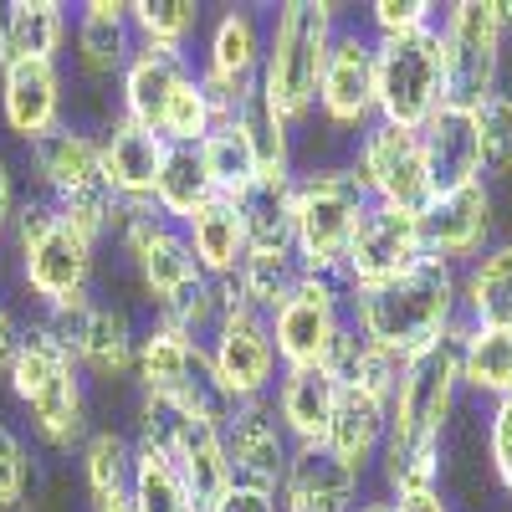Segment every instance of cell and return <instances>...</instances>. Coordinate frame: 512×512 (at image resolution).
I'll use <instances>...</instances> for the list:
<instances>
[{
	"instance_id": "f35d334b",
	"label": "cell",
	"mask_w": 512,
	"mask_h": 512,
	"mask_svg": "<svg viewBox=\"0 0 512 512\" xmlns=\"http://www.w3.org/2000/svg\"><path fill=\"white\" fill-rule=\"evenodd\" d=\"M477 123V159H482V180H507L512 175V93H492L487 103L472 108Z\"/></svg>"
},
{
	"instance_id": "5bb4252c",
	"label": "cell",
	"mask_w": 512,
	"mask_h": 512,
	"mask_svg": "<svg viewBox=\"0 0 512 512\" xmlns=\"http://www.w3.org/2000/svg\"><path fill=\"white\" fill-rule=\"evenodd\" d=\"M205 354H210V379L226 405H246V400H267L272 384L282 374L277 349H272V328L267 313H251L241 303H231L221 313V323L210 328L205 338Z\"/></svg>"
},
{
	"instance_id": "1f68e13d",
	"label": "cell",
	"mask_w": 512,
	"mask_h": 512,
	"mask_svg": "<svg viewBox=\"0 0 512 512\" xmlns=\"http://www.w3.org/2000/svg\"><path fill=\"white\" fill-rule=\"evenodd\" d=\"M216 200V180H210V169L200 159V144H169L164 154V169H159V180H154V210L164 221H195L200 210Z\"/></svg>"
},
{
	"instance_id": "f6af8a7d",
	"label": "cell",
	"mask_w": 512,
	"mask_h": 512,
	"mask_svg": "<svg viewBox=\"0 0 512 512\" xmlns=\"http://www.w3.org/2000/svg\"><path fill=\"white\" fill-rule=\"evenodd\" d=\"M390 507H395V512H451V502H446V492H441V487L400 492V497H390Z\"/></svg>"
},
{
	"instance_id": "4dcf8cb0",
	"label": "cell",
	"mask_w": 512,
	"mask_h": 512,
	"mask_svg": "<svg viewBox=\"0 0 512 512\" xmlns=\"http://www.w3.org/2000/svg\"><path fill=\"white\" fill-rule=\"evenodd\" d=\"M180 231H185L195 262H200V272H205L210 282H231V277H236L241 256H246V231H241L236 200L216 195V200H210L195 221H185Z\"/></svg>"
},
{
	"instance_id": "681fc988",
	"label": "cell",
	"mask_w": 512,
	"mask_h": 512,
	"mask_svg": "<svg viewBox=\"0 0 512 512\" xmlns=\"http://www.w3.org/2000/svg\"><path fill=\"white\" fill-rule=\"evenodd\" d=\"M492 11H497V26L512 31V0H492Z\"/></svg>"
},
{
	"instance_id": "4316f807",
	"label": "cell",
	"mask_w": 512,
	"mask_h": 512,
	"mask_svg": "<svg viewBox=\"0 0 512 512\" xmlns=\"http://www.w3.org/2000/svg\"><path fill=\"white\" fill-rule=\"evenodd\" d=\"M384 436H390V400L338 384V410H333V425H328L323 446L344 466H354L359 477H369V466L384 451Z\"/></svg>"
},
{
	"instance_id": "5b68a950",
	"label": "cell",
	"mask_w": 512,
	"mask_h": 512,
	"mask_svg": "<svg viewBox=\"0 0 512 512\" xmlns=\"http://www.w3.org/2000/svg\"><path fill=\"white\" fill-rule=\"evenodd\" d=\"M287 210H292L297 267H303L308 277H338L344 251L354 241V226L369 210V195L354 180V169L349 164L297 169L292 185H287Z\"/></svg>"
},
{
	"instance_id": "ffe728a7",
	"label": "cell",
	"mask_w": 512,
	"mask_h": 512,
	"mask_svg": "<svg viewBox=\"0 0 512 512\" xmlns=\"http://www.w3.org/2000/svg\"><path fill=\"white\" fill-rule=\"evenodd\" d=\"M195 82V57L190 52H159V47H134L128 67L118 72V118L159 134L175 98Z\"/></svg>"
},
{
	"instance_id": "7bdbcfd3",
	"label": "cell",
	"mask_w": 512,
	"mask_h": 512,
	"mask_svg": "<svg viewBox=\"0 0 512 512\" xmlns=\"http://www.w3.org/2000/svg\"><path fill=\"white\" fill-rule=\"evenodd\" d=\"M216 512H282V502L277 492H262V487H231Z\"/></svg>"
},
{
	"instance_id": "30bf717a",
	"label": "cell",
	"mask_w": 512,
	"mask_h": 512,
	"mask_svg": "<svg viewBox=\"0 0 512 512\" xmlns=\"http://www.w3.org/2000/svg\"><path fill=\"white\" fill-rule=\"evenodd\" d=\"M436 36H441V67H446V103L477 108L492 93H502L507 31L497 26L492 0H456V6H441Z\"/></svg>"
},
{
	"instance_id": "c3c4849f",
	"label": "cell",
	"mask_w": 512,
	"mask_h": 512,
	"mask_svg": "<svg viewBox=\"0 0 512 512\" xmlns=\"http://www.w3.org/2000/svg\"><path fill=\"white\" fill-rule=\"evenodd\" d=\"M354 512H395V507H390V497H384V492H364Z\"/></svg>"
},
{
	"instance_id": "f1b7e54d",
	"label": "cell",
	"mask_w": 512,
	"mask_h": 512,
	"mask_svg": "<svg viewBox=\"0 0 512 512\" xmlns=\"http://www.w3.org/2000/svg\"><path fill=\"white\" fill-rule=\"evenodd\" d=\"M456 359H461V390L482 395L487 405L512 395V328L492 323H466L456 333Z\"/></svg>"
},
{
	"instance_id": "6da1fadb",
	"label": "cell",
	"mask_w": 512,
	"mask_h": 512,
	"mask_svg": "<svg viewBox=\"0 0 512 512\" xmlns=\"http://www.w3.org/2000/svg\"><path fill=\"white\" fill-rule=\"evenodd\" d=\"M349 323L364 344L410 359L415 349L436 344L461 323V272L436 256H420L395 282L349 292Z\"/></svg>"
},
{
	"instance_id": "d590c367",
	"label": "cell",
	"mask_w": 512,
	"mask_h": 512,
	"mask_svg": "<svg viewBox=\"0 0 512 512\" xmlns=\"http://www.w3.org/2000/svg\"><path fill=\"white\" fill-rule=\"evenodd\" d=\"M128 502H134V512H205L200 497L175 472V461L149 451V446H134V482H128Z\"/></svg>"
},
{
	"instance_id": "8fae6325",
	"label": "cell",
	"mask_w": 512,
	"mask_h": 512,
	"mask_svg": "<svg viewBox=\"0 0 512 512\" xmlns=\"http://www.w3.org/2000/svg\"><path fill=\"white\" fill-rule=\"evenodd\" d=\"M262 57H267V21L251 6H231L205 26V47L195 77L216 108V123H231L241 103L262 88Z\"/></svg>"
},
{
	"instance_id": "e0dca14e",
	"label": "cell",
	"mask_w": 512,
	"mask_h": 512,
	"mask_svg": "<svg viewBox=\"0 0 512 512\" xmlns=\"http://www.w3.org/2000/svg\"><path fill=\"white\" fill-rule=\"evenodd\" d=\"M313 118H323L333 134L359 139L364 128L379 118L374 113V36L364 26H338L323 77H318V103Z\"/></svg>"
},
{
	"instance_id": "b9f144b4",
	"label": "cell",
	"mask_w": 512,
	"mask_h": 512,
	"mask_svg": "<svg viewBox=\"0 0 512 512\" xmlns=\"http://www.w3.org/2000/svg\"><path fill=\"white\" fill-rule=\"evenodd\" d=\"M487 461H492L497 487L512 497V395L487 405Z\"/></svg>"
},
{
	"instance_id": "d6986e66",
	"label": "cell",
	"mask_w": 512,
	"mask_h": 512,
	"mask_svg": "<svg viewBox=\"0 0 512 512\" xmlns=\"http://www.w3.org/2000/svg\"><path fill=\"white\" fill-rule=\"evenodd\" d=\"M221 436H226V456H231L236 487H262V492H277L282 487L287 461H292L297 446L282 431V420L272 410V395L267 400L231 405V415L221 420Z\"/></svg>"
},
{
	"instance_id": "44dd1931",
	"label": "cell",
	"mask_w": 512,
	"mask_h": 512,
	"mask_svg": "<svg viewBox=\"0 0 512 512\" xmlns=\"http://www.w3.org/2000/svg\"><path fill=\"white\" fill-rule=\"evenodd\" d=\"M0 123L21 144L67 123V77L62 62H16L0 72Z\"/></svg>"
},
{
	"instance_id": "277c9868",
	"label": "cell",
	"mask_w": 512,
	"mask_h": 512,
	"mask_svg": "<svg viewBox=\"0 0 512 512\" xmlns=\"http://www.w3.org/2000/svg\"><path fill=\"white\" fill-rule=\"evenodd\" d=\"M344 16L333 0H282L277 16L267 21V57H262V93L292 128L313 123L318 77L328 62V47Z\"/></svg>"
},
{
	"instance_id": "484cf974",
	"label": "cell",
	"mask_w": 512,
	"mask_h": 512,
	"mask_svg": "<svg viewBox=\"0 0 512 512\" xmlns=\"http://www.w3.org/2000/svg\"><path fill=\"white\" fill-rule=\"evenodd\" d=\"M272 410L292 446H323L338 410V379L328 369H282L272 384Z\"/></svg>"
},
{
	"instance_id": "3957f363",
	"label": "cell",
	"mask_w": 512,
	"mask_h": 512,
	"mask_svg": "<svg viewBox=\"0 0 512 512\" xmlns=\"http://www.w3.org/2000/svg\"><path fill=\"white\" fill-rule=\"evenodd\" d=\"M11 395L21 405V415L31 420V436L52 451H77L88 441V379H82L77 359L62 349V338L31 318L21 328V349L6 369Z\"/></svg>"
},
{
	"instance_id": "836d02e7",
	"label": "cell",
	"mask_w": 512,
	"mask_h": 512,
	"mask_svg": "<svg viewBox=\"0 0 512 512\" xmlns=\"http://www.w3.org/2000/svg\"><path fill=\"white\" fill-rule=\"evenodd\" d=\"M292 185V180H287ZM287 185H267L256 180L236 195L241 210V231H246V251L262 256H297L292 246V210H287Z\"/></svg>"
},
{
	"instance_id": "7c38bea8",
	"label": "cell",
	"mask_w": 512,
	"mask_h": 512,
	"mask_svg": "<svg viewBox=\"0 0 512 512\" xmlns=\"http://www.w3.org/2000/svg\"><path fill=\"white\" fill-rule=\"evenodd\" d=\"M282 369H323L338 333L349 328V292L333 277H297V287L267 313Z\"/></svg>"
},
{
	"instance_id": "d4e9b609",
	"label": "cell",
	"mask_w": 512,
	"mask_h": 512,
	"mask_svg": "<svg viewBox=\"0 0 512 512\" xmlns=\"http://www.w3.org/2000/svg\"><path fill=\"white\" fill-rule=\"evenodd\" d=\"M134 31H128V0H88L72 16V52L82 77L118 82V72L134 57Z\"/></svg>"
},
{
	"instance_id": "60d3db41",
	"label": "cell",
	"mask_w": 512,
	"mask_h": 512,
	"mask_svg": "<svg viewBox=\"0 0 512 512\" xmlns=\"http://www.w3.org/2000/svg\"><path fill=\"white\" fill-rule=\"evenodd\" d=\"M31 492V451L26 441L0 420V512H21Z\"/></svg>"
},
{
	"instance_id": "ba28073f",
	"label": "cell",
	"mask_w": 512,
	"mask_h": 512,
	"mask_svg": "<svg viewBox=\"0 0 512 512\" xmlns=\"http://www.w3.org/2000/svg\"><path fill=\"white\" fill-rule=\"evenodd\" d=\"M134 379H139V395L159 400V405H175L185 415H205V420H226L231 405L221 400L216 379H210V354L200 338L180 333L175 323L149 318L139 328V344H134Z\"/></svg>"
},
{
	"instance_id": "e575fe53",
	"label": "cell",
	"mask_w": 512,
	"mask_h": 512,
	"mask_svg": "<svg viewBox=\"0 0 512 512\" xmlns=\"http://www.w3.org/2000/svg\"><path fill=\"white\" fill-rule=\"evenodd\" d=\"M200 26H205L200 0H128V31H134L139 47L190 52Z\"/></svg>"
},
{
	"instance_id": "bcb514c9",
	"label": "cell",
	"mask_w": 512,
	"mask_h": 512,
	"mask_svg": "<svg viewBox=\"0 0 512 512\" xmlns=\"http://www.w3.org/2000/svg\"><path fill=\"white\" fill-rule=\"evenodd\" d=\"M21 318L6 308V303H0V374H6L11 369V359H16V349H21Z\"/></svg>"
},
{
	"instance_id": "8d00e7d4",
	"label": "cell",
	"mask_w": 512,
	"mask_h": 512,
	"mask_svg": "<svg viewBox=\"0 0 512 512\" xmlns=\"http://www.w3.org/2000/svg\"><path fill=\"white\" fill-rule=\"evenodd\" d=\"M77 466H82V492L88 497H108V492H128L134 482V436L128 431H88V441L77 446Z\"/></svg>"
},
{
	"instance_id": "ab89813d",
	"label": "cell",
	"mask_w": 512,
	"mask_h": 512,
	"mask_svg": "<svg viewBox=\"0 0 512 512\" xmlns=\"http://www.w3.org/2000/svg\"><path fill=\"white\" fill-rule=\"evenodd\" d=\"M441 6L436 0H374L364 11V31L374 41H390V36H415V31H436Z\"/></svg>"
},
{
	"instance_id": "52a82bcc",
	"label": "cell",
	"mask_w": 512,
	"mask_h": 512,
	"mask_svg": "<svg viewBox=\"0 0 512 512\" xmlns=\"http://www.w3.org/2000/svg\"><path fill=\"white\" fill-rule=\"evenodd\" d=\"M123 256H128V272H134L139 292L149 297L154 318L175 313L195 287H205L210 277L200 272L195 251L185 241V231L175 221H164L154 200H118V221H113V236H108Z\"/></svg>"
},
{
	"instance_id": "ee69618b",
	"label": "cell",
	"mask_w": 512,
	"mask_h": 512,
	"mask_svg": "<svg viewBox=\"0 0 512 512\" xmlns=\"http://www.w3.org/2000/svg\"><path fill=\"white\" fill-rule=\"evenodd\" d=\"M16 175H11V164L0 159V256H6V246H11V216H16Z\"/></svg>"
},
{
	"instance_id": "4fadbf2b",
	"label": "cell",
	"mask_w": 512,
	"mask_h": 512,
	"mask_svg": "<svg viewBox=\"0 0 512 512\" xmlns=\"http://www.w3.org/2000/svg\"><path fill=\"white\" fill-rule=\"evenodd\" d=\"M354 180L364 185L369 205H395V210H425V200L436 195L431 164H425L420 134L415 128H395V123H369L354 139L349 154Z\"/></svg>"
},
{
	"instance_id": "9a60e30c",
	"label": "cell",
	"mask_w": 512,
	"mask_h": 512,
	"mask_svg": "<svg viewBox=\"0 0 512 512\" xmlns=\"http://www.w3.org/2000/svg\"><path fill=\"white\" fill-rule=\"evenodd\" d=\"M425 256L420 246V210H395V205H369L359 226H354V241L344 251V267H338V287L344 292H369V287H384L395 282L400 272H410Z\"/></svg>"
},
{
	"instance_id": "7a4b0ae2",
	"label": "cell",
	"mask_w": 512,
	"mask_h": 512,
	"mask_svg": "<svg viewBox=\"0 0 512 512\" xmlns=\"http://www.w3.org/2000/svg\"><path fill=\"white\" fill-rule=\"evenodd\" d=\"M98 241L82 236L57 205H47L41 195L16 200L11 216V256H16V277L26 287V297L36 303V318L62 313L72 303L93 297V277H98Z\"/></svg>"
},
{
	"instance_id": "7dc6e473",
	"label": "cell",
	"mask_w": 512,
	"mask_h": 512,
	"mask_svg": "<svg viewBox=\"0 0 512 512\" xmlns=\"http://www.w3.org/2000/svg\"><path fill=\"white\" fill-rule=\"evenodd\" d=\"M88 512H134L128 492H108V497H88Z\"/></svg>"
},
{
	"instance_id": "74e56055",
	"label": "cell",
	"mask_w": 512,
	"mask_h": 512,
	"mask_svg": "<svg viewBox=\"0 0 512 512\" xmlns=\"http://www.w3.org/2000/svg\"><path fill=\"white\" fill-rule=\"evenodd\" d=\"M200 159L210 169V180H216V195H226V200H236L246 185H256V164H251V149L241 139L236 118L231 123H216L200 139Z\"/></svg>"
},
{
	"instance_id": "ac0fdd59",
	"label": "cell",
	"mask_w": 512,
	"mask_h": 512,
	"mask_svg": "<svg viewBox=\"0 0 512 512\" xmlns=\"http://www.w3.org/2000/svg\"><path fill=\"white\" fill-rule=\"evenodd\" d=\"M497 231V200L487 180H466L451 190H436L420 210V246L425 256H436L446 267H466L492 246Z\"/></svg>"
},
{
	"instance_id": "7402d4cb",
	"label": "cell",
	"mask_w": 512,
	"mask_h": 512,
	"mask_svg": "<svg viewBox=\"0 0 512 512\" xmlns=\"http://www.w3.org/2000/svg\"><path fill=\"white\" fill-rule=\"evenodd\" d=\"M359 497H364V477L338 461L328 446H297L277 487L282 512H354Z\"/></svg>"
},
{
	"instance_id": "f546056e",
	"label": "cell",
	"mask_w": 512,
	"mask_h": 512,
	"mask_svg": "<svg viewBox=\"0 0 512 512\" xmlns=\"http://www.w3.org/2000/svg\"><path fill=\"white\" fill-rule=\"evenodd\" d=\"M461 318L512 328V236L492 241L477 262L461 267Z\"/></svg>"
},
{
	"instance_id": "603a6c76",
	"label": "cell",
	"mask_w": 512,
	"mask_h": 512,
	"mask_svg": "<svg viewBox=\"0 0 512 512\" xmlns=\"http://www.w3.org/2000/svg\"><path fill=\"white\" fill-rule=\"evenodd\" d=\"M169 144L149 128L113 118L103 134H98V164H103V185L113 190V200H154V180L164 169Z\"/></svg>"
},
{
	"instance_id": "cb8c5ba5",
	"label": "cell",
	"mask_w": 512,
	"mask_h": 512,
	"mask_svg": "<svg viewBox=\"0 0 512 512\" xmlns=\"http://www.w3.org/2000/svg\"><path fill=\"white\" fill-rule=\"evenodd\" d=\"M72 41L62 0H0V72L16 62H57Z\"/></svg>"
},
{
	"instance_id": "8992f818",
	"label": "cell",
	"mask_w": 512,
	"mask_h": 512,
	"mask_svg": "<svg viewBox=\"0 0 512 512\" xmlns=\"http://www.w3.org/2000/svg\"><path fill=\"white\" fill-rule=\"evenodd\" d=\"M26 159H31V180H36L41 200L57 205L82 236H93L103 246L113 236V221H118V200L103 185L98 134L62 123L52 134H41L36 144H26Z\"/></svg>"
},
{
	"instance_id": "83f0119b",
	"label": "cell",
	"mask_w": 512,
	"mask_h": 512,
	"mask_svg": "<svg viewBox=\"0 0 512 512\" xmlns=\"http://www.w3.org/2000/svg\"><path fill=\"white\" fill-rule=\"evenodd\" d=\"M420 149H425V164H431V180L436 190H451V185H466V180H482V159H477V123H472V108H436L420 128Z\"/></svg>"
},
{
	"instance_id": "d6a6232c",
	"label": "cell",
	"mask_w": 512,
	"mask_h": 512,
	"mask_svg": "<svg viewBox=\"0 0 512 512\" xmlns=\"http://www.w3.org/2000/svg\"><path fill=\"white\" fill-rule=\"evenodd\" d=\"M236 128H241V139L251 149V164H256V180H267V185H287L297 175V164H292V139H297V128L262 98V93H251L236 113Z\"/></svg>"
},
{
	"instance_id": "9c48e42d",
	"label": "cell",
	"mask_w": 512,
	"mask_h": 512,
	"mask_svg": "<svg viewBox=\"0 0 512 512\" xmlns=\"http://www.w3.org/2000/svg\"><path fill=\"white\" fill-rule=\"evenodd\" d=\"M436 108H446V67H441V36L415 31L374 41V113L395 128H425Z\"/></svg>"
},
{
	"instance_id": "2e32d148",
	"label": "cell",
	"mask_w": 512,
	"mask_h": 512,
	"mask_svg": "<svg viewBox=\"0 0 512 512\" xmlns=\"http://www.w3.org/2000/svg\"><path fill=\"white\" fill-rule=\"evenodd\" d=\"M41 323L62 338V349L77 359L82 379H123V374H134L139 328H134V318H128L123 303H103V297L93 292L88 303L47 313Z\"/></svg>"
}]
</instances>
